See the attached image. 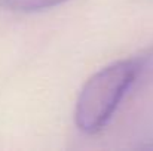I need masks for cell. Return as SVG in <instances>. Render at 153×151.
Returning <instances> with one entry per match:
<instances>
[{
	"label": "cell",
	"instance_id": "6da1fadb",
	"mask_svg": "<svg viewBox=\"0 0 153 151\" xmlns=\"http://www.w3.org/2000/svg\"><path fill=\"white\" fill-rule=\"evenodd\" d=\"M144 65L146 58L122 59L92 74L76 101L74 123L77 129L88 135L104 129Z\"/></svg>",
	"mask_w": 153,
	"mask_h": 151
},
{
	"label": "cell",
	"instance_id": "7a4b0ae2",
	"mask_svg": "<svg viewBox=\"0 0 153 151\" xmlns=\"http://www.w3.org/2000/svg\"><path fill=\"white\" fill-rule=\"evenodd\" d=\"M67 0H0V7L13 12H39L55 7Z\"/></svg>",
	"mask_w": 153,
	"mask_h": 151
}]
</instances>
